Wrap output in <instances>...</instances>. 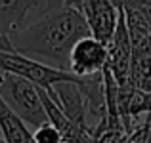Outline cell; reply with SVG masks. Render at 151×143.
Wrapping results in <instances>:
<instances>
[{
    "mask_svg": "<svg viewBox=\"0 0 151 143\" xmlns=\"http://www.w3.org/2000/svg\"><path fill=\"white\" fill-rule=\"evenodd\" d=\"M107 44L101 40L90 36H84L75 44L73 51L69 57V73L75 77H90V74H98L105 69L107 65Z\"/></svg>",
    "mask_w": 151,
    "mask_h": 143,
    "instance_id": "obj_6",
    "label": "cell"
},
{
    "mask_svg": "<svg viewBox=\"0 0 151 143\" xmlns=\"http://www.w3.org/2000/svg\"><path fill=\"white\" fill-rule=\"evenodd\" d=\"M0 95L23 118L27 126L38 128L48 122V114H46L38 86L31 80L0 71Z\"/></svg>",
    "mask_w": 151,
    "mask_h": 143,
    "instance_id": "obj_2",
    "label": "cell"
},
{
    "mask_svg": "<svg viewBox=\"0 0 151 143\" xmlns=\"http://www.w3.org/2000/svg\"><path fill=\"white\" fill-rule=\"evenodd\" d=\"M90 27L81 10L73 6L46 8L14 36L12 46L23 55H40L52 67L69 71V57L81 38L90 36Z\"/></svg>",
    "mask_w": 151,
    "mask_h": 143,
    "instance_id": "obj_1",
    "label": "cell"
},
{
    "mask_svg": "<svg viewBox=\"0 0 151 143\" xmlns=\"http://www.w3.org/2000/svg\"><path fill=\"white\" fill-rule=\"evenodd\" d=\"M59 6H73L77 10H82V0H46V8H59Z\"/></svg>",
    "mask_w": 151,
    "mask_h": 143,
    "instance_id": "obj_11",
    "label": "cell"
},
{
    "mask_svg": "<svg viewBox=\"0 0 151 143\" xmlns=\"http://www.w3.org/2000/svg\"><path fill=\"white\" fill-rule=\"evenodd\" d=\"M128 84L136 90L151 94V38L132 46Z\"/></svg>",
    "mask_w": 151,
    "mask_h": 143,
    "instance_id": "obj_8",
    "label": "cell"
},
{
    "mask_svg": "<svg viewBox=\"0 0 151 143\" xmlns=\"http://www.w3.org/2000/svg\"><path fill=\"white\" fill-rule=\"evenodd\" d=\"M44 8L46 0H0V50L14 51L12 40L27 25L29 14Z\"/></svg>",
    "mask_w": 151,
    "mask_h": 143,
    "instance_id": "obj_4",
    "label": "cell"
},
{
    "mask_svg": "<svg viewBox=\"0 0 151 143\" xmlns=\"http://www.w3.org/2000/svg\"><path fill=\"white\" fill-rule=\"evenodd\" d=\"M0 137L6 143H35L33 132L23 118L0 95Z\"/></svg>",
    "mask_w": 151,
    "mask_h": 143,
    "instance_id": "obj_9",
    "label": "cell"
},
{
    "mask_svg": "<svg viewBox=\"0 0 151 143\" xmlns=\"http://www.w3.org/2000/svg\"><path fill=\"white\" fill-rule=\"evenodd\" d=\"M0 71L23 77L27 80H31L33 84L46 88V90L54 88L55 84L65 82V80H78V77H75L69 71L55 69V67L48 65V63L33 61L29 55H23L15 50L14 51L0 50Z\"/></svg>",
    "mask_w": 151,
    "mask_h": 143,
    "instance_id": "obj_3",
    "label": "cell"
},
{
    "mask_svg": "<svg viewBox=\"0 0 151 143\" xmlns=\"http://www.w3.org/2000/svg\"><path fill=\"white\" fill-rule=\"evenodd\" d=\"M107 69L111 71L113 78L119 86H126L130 78V61H132V42H130L128 27H126L124 11L121 10L117 29H115L113 38L107 44Z\"/></svg>",
    "mask_w": 151,
    "mask_h": 143,
    "instance_id": "obj_5",
    "label": "cell"
},
{
    "mask_svg": "<svg viewBox=\"0 0 151 143\" xmlns=\"http://www.w3.org/2000/svg\"><path fill=\"white\" fill-rule=\"evenodd\" d=\"M33 137H35V143H63V137L59 134V130L54 124H50V122L35 128Z\"/></svg>",
    "mask_w": 151,
    "mask_h": 143,
    "instance_id": "obj_10",
    "label": "cell"
},
{
    "mask_svg": "<svg viewBox=\"0 0 151 143\" xmlns=\"http://www.w3.org/2000/svg\"><path fill=\"white\" fill-rule=\"evenodd\" d=\"M46 92H48V95L58 103V107L65 113V117L69 118L75 126H78L84 134L92 132V128H90V124H88V117H86L84 97H82L81 88H78V80L59 82V84H55L54 88L46 90Z\"/></svg>",
    "mask_w": 151,
    "mask_h": 143,
    "instance_id": "obj_7",
    "label": "cell"
}]
</instances>
